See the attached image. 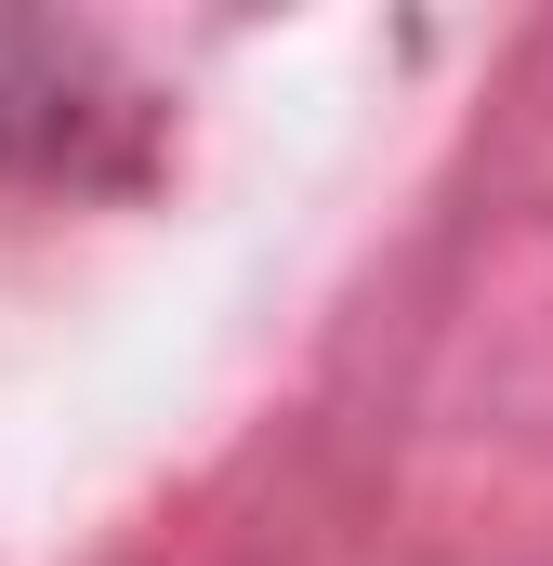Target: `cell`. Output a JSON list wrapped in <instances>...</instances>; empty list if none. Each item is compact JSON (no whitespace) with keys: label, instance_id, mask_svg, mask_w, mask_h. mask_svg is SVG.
Masks as SVG:
<instances>
[{"label":"cell","instance_id":"obj_1","mask_svg":"<svg viewBox=\"0 0 553 566\" xmlns=\"http://www.w3.org/2000/svg\"><path fill=\"white\" fill-rule=\"evenodd\" d=\"M66 80H80V53H66V40L0 27V145H66V133H80Z\"/></svg>","mask_w":553,"mask_h":566}]
</instances>
